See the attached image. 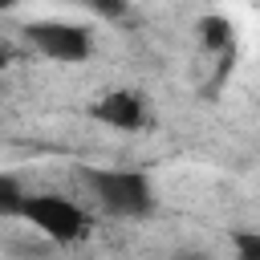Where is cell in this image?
I'll return each mask as SVG.
<instances>
[{"label":"cell","mask_w":260,"mask_h":260,"mask_svg":"<svg viewBox=\"0 0 260 260\" xmlns=\"http://www.w3.org/2000/svg\"><path fill=\"white\" fill-rule=\"evenodd\" d=\"M85 183L98 195V203L118 219H142L154 211L150 179L138 171H85Z\"/></svg>","instance_id":"cell-1"},{"label":"cell","mask_w":260,"mask_h":260,"mask_svg":"<svg viewBox=\"0 0 260 260\" xmlns=\"http://www.w3.org/2000/svg\"><path fill=\"white\" fill-rule=\"evenodd\" d=\"M195 37H199V45H203L207 53H215V57L232 53V24H228V16H199V20H195Z\"/></svg>","instance_id":"cell-5"},{"label":"cell","mask_w":260,"mask_h":260,"mask_svg":"<svg viewBox=\"0 0 260 260\" xmlns=\"http://www.w3.org/2000/svg\"><path fill=\"white\" fill-rule=\"evenodd\" d=\"M12 4H16V0H0V8H12Z\"/></svg>","instance_id":"cell-10"},{"label":"cell","mask_w":260,"mask_h":260,"mask_svg":"<svg viewBox=\"0 0 260 260\" xmlns=\"http://www.w3.org/2000/svg\"><path fill=\"white\" fill-rule=\"evenodd\" d=\"M232 248H236V260H260V232H232Z\"/></svg>","instance_id":"cell-7"},{"label":"cell","mask_w":260,"mask_h":260,"mask_svg":"<svg viewBox=\"0 0 260 260\" xmlns=\"http://www.w3.org/2000/svg\"><path fill=\"white\" fill-rule=\"evenodd\" d=\"M28 45L49 57V61H61V65H77L93 53V41H89V28L81 24H65V20H37L24 28Z\"/></svg>","instance_id":"cell-3"},{"label":"cell","mask_w":260,"mask_h":260,"mask_svg":"<svg viewBox=\"0 0 260 260\" xmlns=\"http://www.w3.org/2000/svg\"><path fill=\"white\" fill-rule=\"evenodd\" d=\"M20 219H28L41 236H49L57 244H73L85 236V211L61 195H28Z\"/></svg>","instance_id":"cell-2"},{"label":"cell","mask_w":260,"mask_h":260,"mask_svg":"<svg viewBox=\"0 0 260 260\" xmlns=\"http://www.w3.org/2000/svg\"><path fill=\"white\" fill-rule=\"evenodd\" d=\"M93 118L106 122V126H118V130H138V126L146 122V106H142V98L130 93V89H114V93H106V98L93 106Z\"/></svg>","instance_id":"cell-4"},{"label":"cell","mask_w":260,"mask_h":260,"mask_svg":"<svg viewBox=\"0 0 260 260\" xmlns=\"http://www.w3.org/2000/svg\"><path fill=\"white\" fill-rule=\"evenodd\" d=\"M24 203H28V195L20 191V179L0 175V215H24Z\"/></svg>","instance_id":"cell-6"},{"label":"cell","mask_w":260,"mask_h":260,"mask_svg":"<svg viewBox=\"0 0 260 260\" xmlns=\"http://www.w3.org/2000/svg\"><path fill=\"white\" fill-rule=\"evenodd\" d=\"M167 260H211L203 248H179V252H171Z\"/></svg>","instance_id":"cell-9"},{"label":"cell","mask_w":260,"mask_h":260,"mask_svg":"<svg viewBox=\"0 0 260 260\" xmlns=\"http://www.w3.org/2000/svg\"><path fill=\"white\" fill-rule=\"evenodd\" d=\"M89 8H93V12H102V16H110V20L126 16V4H122V0H89Z\"/></svg>","instance_id":"cell-8"}]
</instances>
